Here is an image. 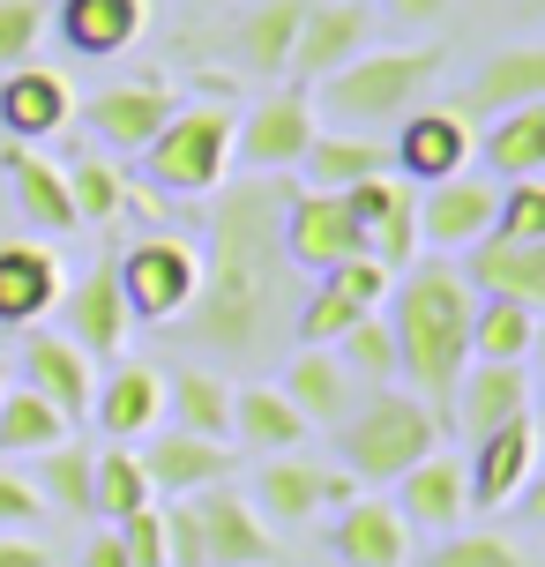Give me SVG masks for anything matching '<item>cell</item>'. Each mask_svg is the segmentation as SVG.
Here are the masks:
<instances>
[{
  "label": "cell",
  "mask_w": 545,
  "mask_h": 567,
  "mask_svg": "<svg viewBox=\"0 0 545 567\" xmlns=\"http://www.w3.org/2000/svg\"><path fill=\"white\" fill-rule=\"evenodd\" d=\"M329 351H337V367H345L359 389H397V337H389L381 313H359Z\"/></svg>",
  "instance_id": "40"
},
{
  "label": "cell",
  "mask_w": 545,
  "mask_h": 567,
  "mask_svg": "<svg viewBox=\"0 0 545 567\" xmlns=\"http://www.w3.org/2000/svg\"><path fill=\"white\" fill-rule=\"evenodd\" d=\"M45 515V501H38V485L16 471V463H0V530H30Z\"/></svg>",
  "instance_id": "49"
},
{
  "label": "cell",
  "mask_w": 545,
  "mask_h": 567,
  "mask_svg": "<svg viewBox=\"0 0 545 567\" xmlns=\"http://www.w3.org/2000/svg\"><path fill=\"white\" fill-rule=\"evenodd\" d=\"M113 530H120L127 567H165V508H157V501H150V508H135V515H120Z\"/></svg>",
  "instance_id": "47"
},
{
  "label": "cell",
  "mask_w": 545,
  "mask_h": 567,
  "mask_svg": "<svg viewBox=\"0 0 545 567\" xmlns=\"http://www.w3.org/2000/svg\"><path fill=\"white\" fill-rule=\"evenodd\" d=\"M179 113V90L165 75H135V83H105L97 97L75 105V120L90 127V142L105 150V157H143L150 135Z\"/></svg>",
  "instance_id": "8"
},
{
  "label": "cell",
  "mask_w": 545,
  "mask_h": 567,
  "mask_svg": "<svg viewBox=\"0 0 545 567\" xmlns=\"http://www.w3.org/2000/svg\"><path fill=\"white\" fill-rule=\"evenodd\" d=\"M277 209H285V187L277 179H255L239 195L217 202V225H209V255H202V284L187 313L173 329L209 359H269L277 337L291 321L285 299V247H277Z\"/></svg>",
  "instance_id": "1"
},
{
  "label": "cell",
  "mask_w": 545,
  "mask_h": 567,
  "mask_svg": "<svg viewBox=\"0 0 545 567\" xmlns=\"http://www.w3.org/2000/svg\"><path fill=\"white\" fill-rule=\"evenodd\" d=\"M531 471H538V419H508L471 441V463H463V485H471V508H516L531 493Z\"/></svg>",
  "instance_id": "15"
},
{
  "label": "cell",
  "mask_w": 545,
  "mask_h": 567,
  "mask_svg": "<svg viewBox=\"0 0 545 567\" xmlns=\"http://www.w3.org/2000/svg\"><path fill=\"white\" fill-rule=\"evenodd\" d=\"M486 165L501 172V179H538L545 172V97L493 120L486 127Z\"/></svg>",
  "instance_id": "37"
},
{
  "label": "cell",
  "mask_w": 545,
  "mask_h": 567,
  "mask_svg": "<svg viewBox=\"0 0 545 567\" xmlns=\"http://www.w3.org/2000/svg\"><path fill=\"white\" fill-rule=\"evenodd\" d=\"M493 195L501 187H486V179H433L426 195H419V247H433V255H463L471 239H486L493 231Z\"/></svg>",
  "instance_id": "23"
},
{
  "label": "cell",
  "mask_w": 545,
  "mask_h": 567,
  "mask_svg": "<svg viewBox=\"0 0 545 567\" xmlns=\"http://www.w3.org/2000/svg\"><path fill=\"white\" fill-rule=\"evenodd\" d=\"M367 45H373V8L367 0H307L299 38H291V60H285V83L315 90L321 75H337V68L359 60Z\"/></svg>",
  "instance_id": "10"
},
{
  "label": "cell",
  "mask_w": 545,
  "mask_h": 567,
  "mask_svg": "<svg viewBox=\"0 0 545 567\" xmlns=\"http://www.w3.org/2000/svg\"><path fill=\"white\" fill-rule=\"evenodd\" d=\"M321 284H329V291H345L351 307H367V313H381V299H389V269H381V261L373 255H345L337 261V269H321Z\"/></svg>",
  "instance_id": "46"
},
{
  "label": "cell",
  "mask_w": 545,
  "mask_h": 567,
  "mask_svg": "<svg viewBox=\"0 0 545 567\" xmlns=\"http://www.w3.org/2000/svg\"><path fill=\"white\" fill-rule=\"evenodd\" d=\"M493 239H545V179H508L493 195Z\"/></svg>",
  "instance_id": "44"
},
{
  "label": "cell",
  "mask_w": 545,
  "mask_h": 567,
  "mask_svg": "<svg viewBox=\"0 0 545 567\" xmlns=\"http://www.w3.org/2000/svg\"><path fill=\"white\" fill-rule=\"evenodd\" d=\"M187 508H195V530H202L209 567H277V538H269V523H261V508L232 478L187 493Z\"/></svg>",
  "instance_id": "13"
},
{
  "label": "cell",
  "mask_w": 545,
  "mask_h": 567,
  "mask_svg": "<svg viewBox=\"0 0 545 567\" xmlns=\"http://www.w3.org/2000/svg\"><path fill=\"white\" fill-rule=\"evenodd\" d=\"M105 441H143V433H157L165 425V373L157 367H143V359H120L97 389H90V411H83Z\"/></svg>",
  "instance_id": "21"
},
{
  "label": "cell",
  "mask_w": 545,
  "mask_h": 567,
  "mask_svg": "<svg viewBox=\"0 0 545 567\" xmlns=\"http://www.w3.org/2000/svg\"><path fill=\"white\" fill-rule=\"evenodd\" d=\"M381 8H389L397 23H411V30H426V23H441V16H449V0H381Z\"/></svg>",
  "instance_id": "51"
},
{
  "label": "cell",
  "mask_w": 545,
  "mask_h": 567,
  "mask_svg": "<svg viewBox=\"0 0 545 567\" xmlns=\"http://www.w3.org/2000/svg\"><path fill=\"white\" fill-rule=\"evenodd\" d=\"M315 97L307 90H269V97H255L247 113L232 120V157H247V172H261V179H277V172H299V157H307V142H315Z\"/></svg>",
  "instance_id": "9"
},
{
  "label": "cell",
  "mask_w": 545,
  "mask_h": 567,
  "mask_svg": "<svg viewBox=\"0 0 545 567\" xmlns=\"http://www.w3.org/2000/svg\"><path fill=\"white\" fill-rule=\"evenodd\" d=\"M157 508H165V567H209L202 530H195V508H187V501H157Z\"/></svg>",
  "instance_id": "48"
},
{
  "label": "cell",
  "mask_w": 545,
  "mask_h": 567,
  "mask_svg": "<svg viewBox=\"0 0 545 567\" xmlns=\"http://www.w3.org/2000/svg\"><path fill=\"white\" fill-rule=\"evenodd\" d=\"M60 337L75 343L83 359H120L127 351V299H120V269H113V255H97L83 269L75 284H60Z\"/></svg>",
  "instance_id": "12"
},
{
  "label": "cell",
  "mask_w": 545,
  "mask_h": 567,
  "mask_svg": "<svg viewBox=\"0 0 545 567\" xmlns=\"http://www.w3.org/2000/svg\"><path fill=\"white\" fill-rule=\"evenodd\" d=\"M299 16H307V0H255V8L232 23V68L255 75V83H285Z\"/></svg>",
  "instance_id": "30"
},
{
  "label": "cell",
  "mask_w": 545,
  "mask_h": 567,
  "mask_svg": "<svg viewBox=\"0 0 545 567\" xmlns=\"http://www.w3.org/2000/svg\"><path fill=\"white\" fill-rule=\"evenodd\" d=\"M449 53L441 45H367L359 60H345L337 75L315 83V120L329 127H351V135H373V127H397L403 113H419L441 83Z\"/></svg>",
  "instance_id": "3"
},
{
  "label": "cell",
  "mask_w": 545,
  "mask_h": 567,
  "mask_svg": "<svg viewBox=\"0 0 545 567\" xmlns=\"http://www.w3.org/2000/svg\"><path fill=\"white\" fill-rule=\"evenodd\" d=\"M463 284L479 299H516V307H538L545 299V239H471L463 247Z\"/></svg>",
  "instance_id": "24"
},
{
  "label": "cell",
  "mask_w": 545,
  "mask_h": 567,
  "mask_svg": "<svg viewBox=\"0 0 545 567\" xmlns=\"http://www.w3.org/2000/svg\"><path fill=\"white\" fill-rule=\"evenodd\" d=\"M329 553L337 567H411V530L389 493H351L329 508Z\"/></svg>",
  "instance_id": "17"
},
{
  "label": "cell",
  "mask_w": 545,
  "mask_h": 567,
  "mask_svg": "<svg viewBox=\"0 0 545 567\" xmlns=\"http://www.w3.org/2000/svg\"><path fill=\"white\" fill-rule=\"evenodd\" d=\"M120 269V299H127V321H157V329H173L187 299H195L202 284V247L195 239H173V231H150L135 239L127 255H113Z\"/></svg>",
  "instance_id": "6"
},
{
  "label": "cell",
  "mask_w": 545,
  "mask_h": 567,
  "mask_svg": "<svg viewBox=\"0 0 545 567\" xmlns=\"http://www.w3.org/2000/svg\"><path fill=\"white\" fill-rule=\"evenodd\" d=\"M508 419H531V367H501V359H471L456 381V396H449V425L456 433H493V425Z\"/></svg>",
  "instance_id": "22"
},
{
  "label": "cell",
  "mask_w": 545,
  "mask_h": 567,
  "mask_svg": "<svg viewBox=\"0 0 545 567\" xmlns=\"http://www.w3.org/2000/svg\"><path fill=\"white\" fill-rule=\"evenodd\" d=\"M359 313H367V307H351L345 291L315 284V291H307V299L291 307V343H337V337L351 329V321H359Z\"/></svg>",
  "instance_id": "43"
},
{
  "label": "cell",
  "mask_w": 545,
  "mask_h": 567,
  "mask_svg": "<svg viewBox=\"0 0 545 567\" xmlns=\"http://www.w3.org/2000/svg\"><path fill=\"white\" fill-rule=\"evenodd\" d=\"M143 455V478L157 501H187L202 485H225L232 478V441H202V433H179V425H157L135 441Z\"/></svg>",
  "instance_id": "18"
},
{
  "label": "cell",
  "mask_w": 545,
  "mask_h": 567,
  "mask_svg": "<svg viewBox=\"0 0 545 567\" xmlns=\"http://www.w3.org/2000/svg\"><path fill=\"white\" fill-rule=\"evenodd\" d=\"M68 202H75V225H113L120 209L135 202V187H127V172L97 150V157H68Z\"/></svg>",
  "instance_id": "39"
},
{
  "label": "cell",
  "mask_w": 545,
  "mask_h": 567,
  "mask_svg": "<svg viewBox=\"0 0 545 567\" xmlns=\"http://www.w3.org/2000/svg\"><path fill=\"white\" fill-rule=\"evenodd\" d=\"M0 389H8V359H0Z\"/></svg>",
  "instance_id": "53"
},
{
  "label": "cell",
  "mask_w": 545,
  "mask_h": 567,
  "mask_svg": "<svg viewBox=\"0 0 545 567\" xmlns=\"http://www.w3.org/2000/svg\"><path fill=\"white\" fill-rule=\"evenodd\" d=\"M538 343V307H516V299H479L471 313V359H501V367H523Z\"/></svg>",
  "instance_id": "38"
},
{
  "label": "cell",
  "mask_w": 545,
  "mask_h": 567,
  "mask_svg": "<svg viewBox=\"0 0 545 567\" xmlns=\"http://www.w3.org/2000/svg\"><path fill=\"white\" fill-rule=\"evenodd\" d=\"M68 120H75V90L60 68H0V135L8 142H30V150H45L53 135H68Z\"/></svg>",
  "instance_id": "16"
},
{
  "label": "cell",
  "mask_w": 545,
  "mask_h": 567,
  "mask_svg": "<svg viewBox=\"0 0 545 567\" xmlns=\"http://www.w3.org/2000/svg\"><path fill=\"white\" fill-rule=\"evenodd\" d=\"M165 419L179 433H202V441H232V381L217 367H187L179 359L165 373Z\"/></svg>",
  "instance_id": "32"
},
{
  "label": "cell",
  "mask_w": 545,
  "mask_h": 567,
  "mask_svg": "<svg viewBox=\"0 0 545 567\" xmlns=\"http://www.w3.org/2000/svg\"><path fill=\"white\" fill-rule=\"evenodd\" d=\"M90 455H97V449H83V441L68 433V441H53L45 455H30L23 478L38 485V501H45V508H60V515H90Z\"/></svg>",
  "instance_id": "36"
},
{
  "label": "cell",
  "mask_w": 545,
  "mask_h": 567,
  "mask_svg": "<svg viewBox=\"0 0 545 567\" xmlns=\"http://www.w3.org/2000/svg\"><path fill=\"white\" fill-rule=\"evenodd\" d=\"M479 157V135L456 105H419V113L397 120V142H389V172L397 179H456L463 165Z\"/></svg>",
  "instance_id": "14"
},
{
  "label": "cell",
  "mask_w": 545,
  "mask_h": 567,
  "mask_svg": "<svg viewBox=\"0 0 545 567\" xmlns=\"http://www.w3.org/2000/svg\"><path fill=\"white\" fill-rule=\"evenodd\" d=\"M0 179H8V195H16V209H23V225H30V231H45V239L75 231L68 172H60L45 150H30V142H8V150H0Z\"/></svg>",
  "instance_id": "27"
},
{
  "label": "cell",
  "mask_w": 545,
  "mask_h": 567,
  "mask_svg": "<svg viewBox=\"0 0 545 567\" xmlns=\"http://www.w3.org/2000/svg\"><path fill=\"white\" fill-rule=\"evenodd\" d=\"M277 389L291 396V411H299L307 425H329V433H337V425L351 419V403H359V381L337 367V351H329V343H291Z\"/></svg>",
  "instance_id": "25"
},
{
  "label": "cell",
  "mask_w": 545,
  "mask_h": 567,
  "mask_svg": "<svg viewBox=\"0 0 545 567\" xmlns=\"http://www.w3.org/2000/svg\"><path fill=\"white\" fill-rule=\"evenodd\" d=\"M45 30H60V45L83 60H113L150 30V0H60Z\"/></svg>",
  "instance_id": "26"
},
{
  "label": "cell",
  "mask_w": 545,
  "mask_h": 567,
  "mask_svg": "<svg viewBox=\"0 0 545 567\" xmlns=\"http://www.w3.org/2000/svg\"><path fill=\"white\" fill-rule=\"evenodd\" d=\"M195 8H217V0H195Z\"/></svg>",
  "instance_id": "54"
},
{
  "label": "cell",
  "mask_w": 545,
  "mask_h": 567,
  "mask_svg": "<svg viewBox=\"0 0 545 567\" xmlns=\"http://www.w3.org/2000/svg\"><path fill=\"white\" fill-rule=\"evenodd\" d=\"M545 97V45H508V53H493L471 83L456 90V113L471 120V113H486V120H501V113H516V105H538Z\"/></svg>",
  "instance_id": "28"
},
{
  "label": "cell",
  "mask_w": 545,
  "mask_h": 567,
  "mask_svg": "<svg viewBox=\"0 0 545 567\" xmlns=\"http://www.w3.org/2000/svg\"><path fill=\"white\" fill-rule=\"evenodd\" d=\"M0 567H53V553L30 545V538H16V530H0Z\"/></svg>",
  "instance_id": "50"
},
{
  "label": "cell",
  "mask_w": 545,
  "mask_h": 567,
  "mask_svg": "<svg viewBox=\"0 0 545 567\" xmlns=\"http://www.w3.org/2000/svg\"><path fill=\"white\" fill-rule=\"evenodd\" d=\"M157 493H150L143 478V455L127 449V441H105V449L90 455V515H105V523H120V515L150 508Z\"/></svg>",
  "instance_id": "35"
},
{
  "label": "cell",
  "mask_w": 545,
  "mask_h": 567,
  "mask_svg": "<svg viewBox=\"0 0 545 567\" xmlns=\"http://www.w3.org/2000/svg\"><path fill=\"white\" fill-rule=\"evenodd\" d=\"M277 247H285L291 269L321 277V269H337L345 255H367V231H359V217L345 209V195H329V187H299V195H291V187H285Z\"/></svg>",
  "instance_id": "7"
},
{
  "label": "cell",
  "mask_w": 545,
  "mask_h": 567,
  "mask_svg": "<svg viewBox=\"0 0 545 567\" xmlns=\"http://www.w3.org/2000/svg\"><path fill=\"white\" fill-rule=\"evenodd\" d=\"M307 433L315 425L291 411V396L277 381H239L232 389V441L247 455H291V449H307Z\"/></svg>",
  "instance_id": "29"
},
{
  "label": "cell",
  "mask_w": 545,
  "mask_h": 567,
  "mask_svg": "<svg viewBox=\"0 0 545 567\" xmlns=\"http://www.w3.org/2000/svg\"><path fill=\"white\" fill-rule=\"evenodd\" d=\"M441 449V419L411 389H367L351 403V419L337 425V455H345V478L359 493L373 485H397L419 455Z\"/></svg>",
  "instance_id": "4"
},
{
  "label": "cell",
  "mask_w": 545,
  "mask_h": 567,
  "mask_svg": "<svg viewBox=\"0 0 545 567\" xmlns=\"http://www.w3.org/2000/svg\"><path fill=\"white\" fill-rule=\"evenodd\" d=\"M16 367H23V389H30V396H45L68 425H83L90 389H97V359H83V351L60 337V329H45V321H38V329H23V359H16Z\"/></svg>",
  "instance_id": "20"
},
{
  "label": "cell",
  "mask_w": 545,
  "mask_h": 567,
  "mask_svg": "<svg viewBox=\"0 0 545 567\" xmlns=\"http://www.w3.org/2000/svg\"><path fill=\"white\" fill-rule=\"evenodd\" d=\"M75 567H127V553H120V530H113V523H105V530L83 545V560H75Z\"/></svg>",
  "instance_id": "52"
},
{
  "label": "cell",
  "mask_w": 545,
  "mask_h": 567,
  "mask_svg": "<svg viewBox=\"0 0 545 567\" xmlns=\"http://www.w3.org/2000/svg\"><path fill=\"white\" fill-rule=\"evenodd\" d=\"M75 425L60 419L45 396H30L23 381L16 389H0V463H30V455H45L53 441H68Z\"/></svg>",
  "instance_id": "34"
},
{
  "label": "cell",
  "mask_w": 545,
  "mask_h": 567,
  "mask_svg": "<svg viewBox=\"0 0 545 567\" xmlns=\"http://www.w3.org/2000/svg\"><path fill=\"white\" fill-rule=\"evenodd\" d=\"M299 172H307V187H329V195H337V187H351V179L389 172V142L351 135V127H315V142H307Z\"/></svg>",
  "instance_id": "33"
},
{
  "label": "cell",
  "mask_w": 545,
  "mask_h": 567,
  "mask_svg": "<svg viewBox=\"0 0 545 567\" xmlns=\"http://www.w3.org/2000/svg\"><path fill=\"white\" fill-rule=\"evenodd\" d=\"M426 567H538V560H531V545L501 538V530H449L426 553Z\"/></svg>",
  "instance_id": "42"
},
{
  "label": "cell",
  "mask_w": 545,
  "mask_h": 567,
  "mask_svg": "<svg viewBox=\"0 0 545 567\" xmlns=\"http://www.w3.org/2000/svg\"><path fill=\"white\" fill-rule=\"evenodd\" d=\"M45 0H0V68H23L38 53V38H45Z\"/></svg>",
  "instance_id": "45"
},
{
  "label": "cell",
  "mask_w": 545,
  "mask_h": 567,
  "mask_svg": "<svg viewBox=\"0 0 545 567\" xmlns=\"http://www.w3.org/2000/svg\"><path fill=\"white\" fill-rule=\"evenodd\" d=\"M60 307V261L53 247H0V329H38Z\"/></svg>",
  "instance_id": "31"
},
{
  "label": "cell",
  "mask_w": 545,
  "mask_h": 567,
  "mask_svg": "<svg viewBox=\"0 0 545 567\" xmlns=\"http://www.w3.org/2000/svg\"><path fill=\"white\" fill-rule=\"evenodd\" d=\"M471 313H479V291L463 284L456 261H411L381 299V321L397 337V389L426 403L441 433H449V396L471 367Z\"/></svg>",
  "instance_id": "2"
},
{
  "label": "cell",
  "mask_w": 545,
  "mask_h": 567,
  "mask_svg": "<svg viewBox=\"0 0 545 567\" xmlns=\"http://www.w3.org/2000/svg\"><path fill=\"white\" fill-rule=\"evenodd\" d=\"M232 120H239V105H225V97H187V105L150 135L143 179L173 202L217 195V187H225V165H232Z\"/></svg>",
  "instance_id": "5"
},
{
  "label": "cell",
  "mask_w": 545,
  "mask_h": 567,
  "mask_svg": "<svg viewBox=\"0 0 545 567\" xmlns=\"http://www.w3.org/2000/svg\"><path fill=\"white\" fill-rule=\"evenodd\" d=\"M397 515L411 538H449V530H463V515H471V485H463V463L449 449L419 455L411 471L397 478Z\"/></svg>",
  "instance_id": "19"
},
{
  "label": "cell",
  "mask_w": 545,
  "mask_h": 567,
  "mask_svg": "<svg viewBox=\"0 0 545 567\" xmlns=\"http://www.w3.org/2000/svg\"><path fill=\"white\" fill-rule=\"evenodd\" d=\"M359 485L345 478V471H329V463H307V455L291 449V455H261V471L255 485H247V501L261 508V523L277 530V523H315V515H329L337 501H351Z\"/></svg>",
  "instance_id": "11"
},
{
  "label": "cell",
  "mask_w": 545,
  "mask_h": 567,
  "mask_svg": "<svg viewBox=\"0 0 545 567\" xmlns=\"http://www.w3.org/2000/svg\"><path fill=\"white\" fill-rule=\"evenodd\" d=\"M367 255L381 261L389 277L419 261V187H411V179H397V195H389V209L373 217V231H367Z\"/></svg>",
  "instance_id": "41"
}]
</instances>
